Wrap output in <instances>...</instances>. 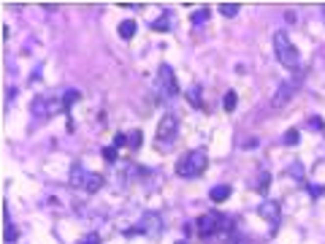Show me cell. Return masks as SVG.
<instances>
[{"label":"cell","mask_w":325,"mask_h":244,"mask_svg":"<svg viewBox=\"0 0 325 244\" xmlns=\"http://www.w3.org/2000/svg\"><path fill=\"white\" fill-rule=\"evenodd\" d=\"M168 27H171V14L168 11L162 14L160 19H155V22H152V30H168Z\"/></svg>","instance_id":"obj_14"},{"label":"cell","mask_w":325,"mask_h":244,"mask_svg":"<svg viewBox=\"0 0 325 244\" xmlns=\"http://www.w3.org/2000/svg\"><path fill=\"white\" fill-rule=\"evenodd\" d=\"M116 30H119L122 38H133V35H136V22H133V19H122Z\"/></svg>","instance_id":"obj_11"},{"label":"cell","mask_w":325,"mask_h":244,"mask_svg":"<svg viewBox=\"0 0 325 244\" xmlns=\"http://www.w3.org/2000/svg\"><path fill=\"white\" fill-rule=\"evenodd\" d=\"M220 14L228 19H233L238 14V3H220Z\"/></svg>","instance_id":"obj_13"},{"label":"cell","mask_w":325,"mask_h":244,"mask_svg":"<svg viewBox=\"0 0 325 244\" xmlns=\"http://www.w3.org/2000/svg\"><path fill=\"white\" fill-rule=\"evenodd\" d=\"M209 198H211L214 203L228 201V198H231V187H228V185H217V187H211V190H209Z\"/></svg>","instance_id":"obj_10"},{"label":"cell","mask_w":325,"mask_h":244,"mask_svg":"<svg viewBox=\"0 0 325 244\" xmlns=\"http://www.w3.org/2000/svg\"><path fill=\"white\" fill-rule=\"evenodd\" d=\"M144 228H149V233H160V217H157V215H146L144 217Z\"/></svg>","instance_id":"obj_12"},{"label":"cell","mask_w":325,"mask_h":244,"mask_svg":"<svg viewBox=\"0 0 325 244\" xmlns=\"http://www.w3.org/2000/svg\"><path fill=\"white\" fill-rule=\"evenodd\" d=\"M81 244H98V239H95V236H90V239H84Z\"/></svg>","instance_id":"obj_26"},{"label":"cell","mask_w":325,"mask_h":244,"mask_svg":"<svg viewBox=\"0 0 325 244\" xmlns=\"http://www.w3.org/2000/svg\"><path fill=\"white\" fill-rule=\"evenodd\" d=\"M176 244H185V242H176Z\"/></svg>","instance_id":"obj_28"},{"label":"cell","mask_w":325,"mask_h":244,"mask_svg":"<svg viewBox=\"0 0 325 244\" xmlns=\"http://www.w3.org/2000/svg\"><path fill=\"white\" fill-rule=\"evenodd\" d=\"M103 157H106V160H116V146H106Z\"/></svg>","instance_id":"obj_23"},{"label":"cell","mask_w":325,"mask_h":244,"mask_svg":"<svg viewBox=\"0 0 325 244\" xmlns=\"http://www.w3.org/2000/svg\"><path fill=\"white\" fill-rule=\"evenodd\" d=\"M125 141H128V139H125V133H116L114 136V146H116V149H119V146H125Z\"/></svg>","instance_id":"obj_25"},{"label":"cell","mask_w":325,"mask_h":244,"mask_svg":"<svg viewBox=\"0 0 325 244\" xmlns=\"http://www.w3.org/2000/svg\"><path fill=\"white\" fill-rule=\"evenodd\" d=\"M274 54H277V60L284 65V68H290V71L301 68V54H298V49L293 47L290 35L284 33V30L274 33Z\"/></svg>","instance_id":"obj_1"},{"label":"cell","mask_w":325,"mask_h":244,"mask_svg":"<svg viewBox=\"0 0 325 244\" xmlns=\"http://www.w3.org/2000/svg\"><path fill=\"white\" fill-rule=\"evenodd\" d=\"M284 144H287V146H296V144H298V130H296V128L284 133Z\"/></svg>","instance_id":"obj_20"},{"label":"cell","mask_w":325,"mask_h":244,"mask_svg":"<svg viewBox=\"0 0 325 244\" xmlns=\"http://www.w3.org/2000/svg\"><path fill=\"white\" fill-rule=\"evenodd\" d=\"M155 93H157V98H160V103L171 100L176 93H179V84H176V73H174V68H171L168 63H162L160 68H157Z\"/></svg>","instance_id":"obj_3"},{"label":"cell","mask_w":325,"mask_h":244,"mask_svg":"<svg viewBox=\"0 0 325 244\" xmlns=\"http://www.w3.org/2000/svg\"><path fill=\"white\" fill-rule=\"evenodd\" d=\"M323 19H325V6H323Z\"/></svg>","instance_id":"obj_27"},{"label":"cell","mask_w":325,"mask_h":244,"mask_svg":"<svg viewBox=\"0 0 325 244\" xmlns=\"http://www.w3.org/2000/svg\"><path fill=\"white\" fill-rule=\"evenodd\" d=\"M290 95H293V87H290V84L279 87L277 95H274V100H271V106H274V109H282V106H287V103H290Z\"/></svg>","instance_id":"obj_9"},{"label":"cell","mask_w":325,"mask_h":244,"mask_svg":"<svg viewBox=\"0 0 325 244\" xmlns=\"http://www.w3.org/2000/svg\"><path fill=\"white\" fill-rule=\"evenodd\" d=\"M179 136V117L176 114H162V120L157 122V133H155V141L165 149L171 141Z\"/></svg>","instance_id":"obj_5"},{"label":"cell","mask_w":325,"mask_h":244,"mask_svg":"<svg viewBox=\"0 0 325 244\" xmlns=\"http://www.w3.org/2000/svg\"><path fill=\"white\" fill-rule=\"evenodd\" d=\"M228 244H250V236L244 231H233L231 236H228Z\"/></svg>","instance_id":"obj_15"},{"label":"cell","mask_w":325,"mask_h":244,"mask_svg":"<svg viewBox=\"0 0 325 244\" xmlns=\"http://www.w3.org/2000/svg\"><path fill=\"white\" fill-rule=\"evenodd\" d=\"M65 106H63V98H52V95H38V98L33 100V114L38 117V120H49V117L60 114Z\"/></svg>","instance_id":"obj_6"},{"label":"cell","mask_w":325,"mask_h":244,"mask_svg":"<svg viewBox=\"0 0 325 244\" xmlns=\"http://www.w3.org/2000/svg\"><path fill=\"white\" fill-rule=\"evenodd\" d=\"M187 98H190L192 106H201V100H198V98H201V87H198V84H192V87L187 90Z\"/></svg>","instance_id":"obj_17"},{"label":"cell","mask_w":325,"mask_h":244,"mask_svg":"<svg viewBox=\"0 0 325 244\" xmlns=\"http://www.w3.org/2000/svg\"><path fill=\"white\" fill-rule=\"evenodd\" d=\"M222 222L225 220H222L220 212H206V215L198 217V233H201V236H214L222 228Z\"/></svg>","instance_id":"obj_7"},{"label":"cell","mask_w":325,"mask_h":244,"mask_svg":"<svg viewBox=\"0 0 325 244\" xmlns=\"http://www.w3.org/2000/svg\"><path fill=\"white\" fill-rule=\"evenodd\" d=\"M70 187L84 190V193H98L100 187H103V176L95 174V171H87L84 166L76 163L73 169H70Z\"/></svg>","instance_id":"obj_4"},{"label":"cell","mask_w":325,"mask_h":244,"mask_svg":"<svg viewBox=\"0 0 325 244\" xmlns=\"http://www.w3.org/2000/svg\"><path fill=\"white\" fill-rule=\"evenodd\" d=\"M309 128H312V130H320V128H323V120H320V117H312V120H309Z\"/></svg>","instance_id":"obj_24"},{"label":"cell","mask_w":325,"mask_h":244,"mask_svg":"<svg viewBox=\"0 0 325 244\" xmlns=\"http://www.w3.org/2000/svg\"><path fill=\"white\" fill-rule=\"evenodd\" d=\"M222 106H225V111L236 109V93H233V90H228V93H225V103H222Z\"/></svg>","instance_id":"obj_19"},{"label":"cell","mask_w":325,"mask_h":244,"mask_svg":"<svg viewBox=\"0 0 325 244\" xmlns=\"http://www.w3.org/2000/svg\"><path fill=\"white\" fill-rule=\"evenodd\" d=\"M260 215L271 222V228H277V222H279V206H277V201H266V203H263V206H260Z\"/></svg>","instance_id":"obj_8"},{"label":"cell","mask_w":325,"mask_h":244,"mask_svg":"<svg viewBox=\"0 0 325 244\" xmlns=\"http://www.w3.org/2000/svg\"><path fill=\"white\" fill-rule=\"evenodd\" d=\"M209 8H201V11H195V14H192V24H203V22H206V19H209Z\"/></svg>","instance_id":"obj_18"},{"label":"cell","mask_w":325,"mask_h":244,"mask_svg":"<svg viewBox=\"0 0 325 244\" xmlns=\"http://www.w3.org/2000/svg\"><path fill=\"white\" fill-rule=\"evenodd\" d=\"M206 163L209 160H206V152L203 149H190L176 160V174L182 179H195V176H201L206 171Z\"/></svg>","instance_id":"obj_2"},{"label":"cell","mask_w":325,"mask_h":244,"mask_svg":"<svg viewBox=\"0 0 325 244\" xmlns=\"http://www.w3.org/2000/svg\"><path fill=\"white\" fill-rule=\"evenodd\" d=\"M268 174H266V171H263V176H260V182H257V187H255V190H260V193H266L268 190Z\"/></svg>","instance_id":"obj_22"},{"label":"cell","mask_w":325,"mask_h":244,"mask_svg":"<svg viewBox=\"0 0 325 244\" xmlns=\"http://www.w3.org/2000/svg\"><path fill=\"white\" fill-rule=\"evenodd\" d=\"M17 236H19V231L11 225V222H8V225H6V242H8V244H11V242H17Z\"/></svg>","instance_id":"obj_21"},{"label":"cell","mask_w":325,"mask_h":244,"mask_svg":"<svg viewBox=\"0 0 325 244\" xmlns=\"http://www.w3.org/2000/svg\"><path fill=\"white\" fill-rule=\"evenodd\" d=\"M79 98H81V93H76V90H68V93L63 95V106H65V111H68V109H70V106H73Z\"/></svg>","instance_id":"obj_16"}]
</instances>
